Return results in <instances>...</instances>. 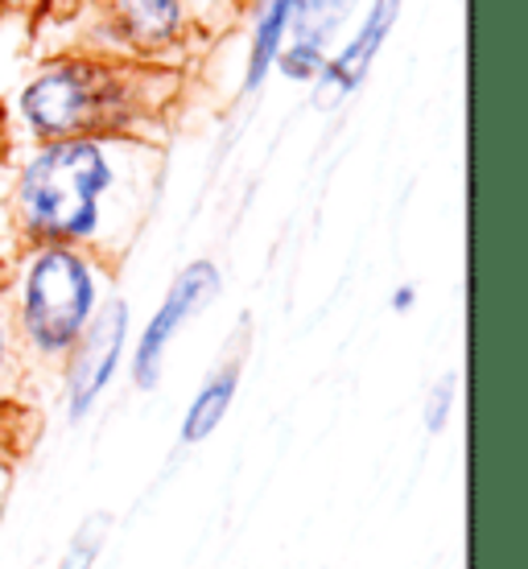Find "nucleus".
Wrapping results in <instances>:
<instances>
[{
  "label": "nucleus",
  "mask_w": 528,
  "mask_h": 569,
  "mask_svg": "<svg viewBox=\"0 0 528 569\" xmlns=\"http://www.w3.org/2000/svg\"><path fill=\"white\" fill-rule=\"evenodd\" d=\"M9 182V219L26 243L100 248L116 219H132L166 173L161 137L26 141Z\"/></svg>",
  "instance_id": "f257e3e1"
},
{
  "label": "nucleus",
  "mask_w": 528,
  "mask_h": 569,
  "mask_svg": "<svg viewBox=\"0 0 528 569\" xmlns=\"http://www.w3.org/2000/svg\"><path fill=\"white\" fill-rule=\"evenodd\" d=\"M182 67L137 62L100 50H62L38 62L13 96L21 141L58 137H166L182 100Z\"/></svg>",
  "instance_id": "f03ea898"
},
{
  "label": "nucleus",
  "mask_w": 528,
  "mask_h": 569,
  "mask_svg": "<svg viewBox=\"0 0 528 569\" xmlns=\"http://www.w3.org/2000/svg\"><path fill=\"white\" fill-rule=\"evenodd\" d=\"M100 310V269L87 248L29 243L17 298V327L29 351L42 359H67L87 322Z\"/></svg>",
  "instance_id": "7ed1b4c3"
},
{
  "label": "nucleus",
  "mask_w": 528,
  "mask_h": 569,
  "mask_svg": "<svg viewBox=\"0 0 528 569\" xmlns=\"http://www.w3.org/2000/svg\"><path fill=\"white\" fill-rule=\"evenodd\" d=\"M96 13V38H87L83 50L166 67H182L202 29L186 0H100Z\"/></svg>",
  "instance_id": "20e7f679"
},
{
  "label": "nucleus",
  "mask_w": 528,
  "mask_h": 569,
  "mask_svg": "<svg viewBox=\"0 0 528 569\" xmlns=\"http://www.w3.org/2000/svg\"><path fill=\"white\" fill-rule=\"evenodd\" d=\"M215 298H219V269H215L211 260H195V264H186V269L173 277L170 293H166V301L153 310V318L145 322L141 339H137V351H132V380H137V388H145V392L158 388L173 335H178L195 313L207 310Z\"/></svg>",
  "instance_id": "39448f33"
},
{
  "label": "nucleus",
  "mask_w": 528,
  "mask_h": 569,
  "mask_svg": "<svg viewBox=\"0 0 528 569\" xmlns=\"http://www.w3.org/2000/svg\"><path fill=\"white\" fill-rule=\"evenodd\" d=\"M400 4L405 0H368V13L356 26V33L347 42L335 46V54L322 62L318 79L310 83V103L315 112H339L359 87L368 83L376 58L385 50L388 33L400 21Z\"/></svg>",
  "instance_id": "423d86ee"
},
{
  "label": "nucleus",
  "mask_w": 528,
  "mask_h": 569,
  "mask_svg": "<svg viewBox=\"0 0 528 569\" xmlns=\"http://www.w3.org/2000/svg\"><path fill=\"white\" fill-rule=\"evenodd\" d=\"M124 339H129V306L120 298L100 301L96 318L71 347V371H67V417L71 421H83L103 397V388L112 385L120 356H124Z\"/></svg>",
  "instance_id": "0eeeda50"
},
{
  "label": "nucleus",
  "mask_w": 528,
  "mask_h": 569,
  "mask_svg": "<svg viewBox=\"0 0 528 569\" xmlns=\"http://www.w3.org/2000/svg\"><path fill=\"white\" fill-rule=\"evenodd\" d=\"M363 0H298L293 26L281 46V54L272 62V74H281L286 83L310 87L322 71V62L335 54L339 38L356 21Z\"/></svg>",
  "instance_id": "6e6552de"
},
{
  "label": "nucleus",
  "mask_w": 528,
  "mask_h": 569,
  "mask_svg": "<svg viewBox=\"0 0 528 569\" xmlns=\"http://www.w3.org/2000/svg\"><path fill=\"white\" fill-rule=\"evenodd\" d=\"M298 0H252V26H248V54H243L240 91L257 96L272 79V62L281 54V46L293 26Z\"/></svg>",
  "instance_id": "1a4fd4ad"
},
{
  "label": "nucleus",
  "mask_w": 528,
  "mask_h": 569,
  "mask_svg": "<svg viewBox=\"0 0 528 569\" xmlns=\"http://www.w3.org/2000/svg\"><path fill=\"white\" fill-rule=\"evenodd\" d=\"M236 388H240V368H236V363L219 368L211 380L199 388V397L190 400V409H186V417H182V441L186 446L211 438L215 429H219V421L228 417L231 400H236Z\"/></svg>",
  "instance_id": "9d476101"
},
{
  "label": "nucleus",
  "mask_w": 528,
  "mask_h": 569,
  "mask_svg": "<svg viewBox=\"0 0 528 569\" xmlns=\"http://www.w3.org/2000/svg\"><path fill=\"white\" fill-rule=\"evenodd\" d=\"M455 397H458V376H442L438 385L429 388L426 397V429L429 433H442L446 421H450V409H455Z\"/></svg>",
  "instance_id": "9b49d317"
},
{
  "label": "nucleus",
  "mask_w": 528,
  "mask_h": 569,
  "mask_svg": "<svg viewBox=\"0 0 528 569\" xmlns=\"http://www.w3.org/2000/svg\"><path fill=\"white\" fill-rule=\"evenodd\" d=\"M54 0H0V17H26V21H38L42 13H50Z\"/></svg>",
  "instance_id": "f8f14e48"
},
{
  "label": "nucleus",
  "mask_w": 528,
  "mask_h": 569,
  "mask_svg": "<svg viewBox=\"0 0 528 569\" xmlns=\"http://www.w3.org/2000/svg\"><path fill=\"white\" fill-rule=\"evenodd\" d=\"M9 356H13V330L0 313V380H4V368H9Z\"/></svg>",
  "instance_id": "ddd939ff"
},
{
  "label": "nucleus",
  "mask_w": 528,
  "mask_h": 569,
  "mask_svg": "<svg viewBox=\"0 0 528 569\" xmlns=\"http://www.w3.org/2000/svg\"><path fill=\"white\" fill-rule=\"evenodd\" d=\"M414 301H417V289H414V284H400L397 293H392V310H397V313H409V310H414Z\"/></svg>",
  "instance_id": "4468645a"
}]
</instances>
